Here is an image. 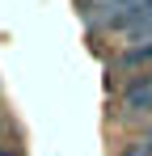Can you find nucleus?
Wrapping results in <instances>:
<instances>
[{
    "instance_id": "1",
    "label": "nucleus",
    "mask_w": 152,
    "mask_h": 156,
    "mask_svg": "<svg viewBox=\"0 0 152 156\" xmlns=\"http://www.w3.org/2000/svg\"><path fill=\"white\" fill-rule=\"evenodd\" d=\"M123 105L131 114H152V76H139L123 89Z\"/></svg>"
},
{
    "instance_id": "2",
    "label": "nucleus",
    "mask_w": 152,
    "mask_h": 156,
    "mask_svg": "<svg viewBox=\"0 0 152 156\" xmlns=\"http://www.w3.org/2000/svg\"><path fill=\"white\" fill-rule=\"evenodd\" d=\"M123 63H127V68H148V63H152V42L135 47V51H127V55H123Z\"/></svg>"
}]
</instances>
